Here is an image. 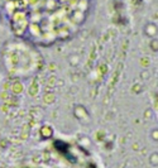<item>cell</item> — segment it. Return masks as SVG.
Masks as SVG:
<instances>
[{
	"instance_id": "cell-1",
	"label": "cell",
	"mask_w": 158,
	"mask_h": 168,
	"mask_svg": "<svg viewBox=\"0 0 158 168\" xmlns=\"http://www.w3.org/2000/svg\"><path fill=\"white\" fill-rule=\"evenodd\" d=\"M87 7V0H7L13 24H28L34 35L53 39L63 38L78 25Z\"/></svg>"
}]
</instances>
